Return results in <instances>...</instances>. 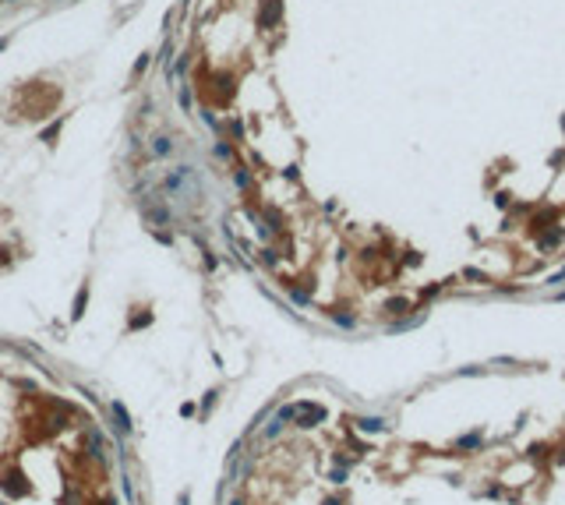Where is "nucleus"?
<instances>
[{
	"label": "nucleus",
	"mask_w": 565,
	"mask_h": 505,
	"mask_svg": "<svg viewBox=\"0 0 565 505\" xmlns=\"http://www.w3.org/2000/svg\"><path fill=\"white\" fill-rule=\"evenodd\" d=\"M318 420H325V406H314V403H300L297 406V424L300 427H314Z\"/></svg>",
	"instance_id": "obj_1"
},
{
	"label": "nucleus",
	"mask_w": 565,
	"mask_h": 505,
	"mask_svg": "<svg viewBox=\"0 0 565 505\" xmlns=\"http://www.w3.org/2000/svg\"><path fill=\"white\" fill-rule=\"evenodd\" d=\"M0 484H4V491H11V495H25L28 491V484H25V474H18V470H11L4 481H0Z\"/></svg>",
	"instance_id": "obj_2"
},
{
	"label": "nucleus",
	"mask_w": 565,
	"mask_h": 505,
	"mask_svg": "<svg viewBox=\"0 0 565 505\" xmlns=\"http://www.w3.org/2000/svg\"><path fill=\"white\" fill-rule=\"evenodd\" d=\"M279 14H282V4H279V0H265V4H262V25L269 28L272 21H279Z\"/></svg>",
	"instance_id": "obj_3"
},
{
	"label": "nucleus",
	"mask_w": 565,
	"mask_h": 505,
	"mask_svg": "<svg viewBox=\"0 0 565 505\" xmlns=\"http://www.w3.org/2000/svg\"><path fill=\"white\" fill-rule=\"evenodd\" d=\"M113 417H117V427H120V431H131V417H128L124 403H113Z\"/></svg>",
	"instance_id": "obj_4"
},
{
	"label": "nucleus",
	"mask_w": 565,
	"mask_h": 505,
	"mask_svg": "<svg viewBox=\"0 0 565 505\" xmlns=\"http://www.w3.org/2000/svg\"><path fill=\"white\" fill-rule=\"evenodd\" d=\"M357 427H360V431H385V420H378V417H360Z\"/></svg>",
	"instance_id": "obj_5"
},
{
	"label": "nucleus",
	"mask_w": 565,
	"mask_h": 505,
	"mask_svg": "<svg viewBox=\"0 0 565 505\" xmlns=\"http://www.w3.org/2000/svg\"><path fill=\"white\" fill-rule=\"evenodd\" d=\"M170 148H173L170 138H152V152H155V155H170Z\"/></svg>",
	"instance_id": "obj_6"
},
{
	"label": "nucleus",
	"mask_w": 565,
	"mask_h": 505,
	"mask_svg": "<svg viewBox=\"0 0 565 505\" xmlns=\"http://www.w3.org/2000/svg\"><path fill=\"white\" fill-rule=\"evenodd\" d=\"M85 300H89V290H82V293H78V300H74V311H71L74 318H82V315H85Z\"/></svg>",
	"instance_id": "obj_7"
},
{
	"label": "nucleus",
	"mask_w": 565,
	"mask_h": 505,
	"mask_svg": "<svg viewBox=\"0 0 565 505\" xmlns=\"http://www.w3.org/2000/svg\"><path fill=\"white\" fill-rule=\"evenodd\" d=\"M562 237H565V230H555V233H548V237H541V248H555Z\"/></svg>",
	"instance_id": "obj_8"
},
{
	"label": "nucleus",
	"mask_w": 565,
	"mask_h": 505,
	"mask_svg": "<svg viewBox=\"0 0 565 505\" xmlns=\"http://www.w3.org/2000/svg\"><path fill=\"white\" fill-rule=\"evenodd\" d=\"M57 134H60V121H57V124H53V127H50V131H43V141H53V138H57Z\"/></svg>",
	"instance_id": "obj_9"
},
{
	"label": "nucleus",
	"mask_w": 565,
	"mask_h": 505,
	"mask_svg": "<svg viewBox=\"0 0 565 505\" xmlns=\"http://www.w3.org/2000/svg\"><path fill=\"white\" fill-rule=\"evenodd\" d=\"M389 311H392V315H399V311H407V300H392V304H389Z\"/></svg>",
	"instance_id": "obj_10"
},
{
	"label": "nucleus",
	"mask_w": 565,
	"mask_h": 505,
	"mask_svg": "<svg viewBox=\"0 0 565 505\" xmlns=\"http://www.w3.org/2000/svg\"><path fill=\"white\" fill-rule=\"evenodd\" d=\"M216 155H219V159H230V145L219 141V145H216Z\"/></svg>",
	"instance_id": "obj_11"
},
{
	"label": "nucleus",
	"mask_w": 565,
	"mask_h": 505,
	"mask_svg": "<svg viewBox=\"0 0 565 505\" xmlns=\"http://www.w3.org/2000/svg\"><path fill=\"white\" fill-rule=\"evenodd\" d=\"M477 442H480L477 435H466V438H459V445H463V449H470V445H477Z\"/></svg>",
	"instance_id": "obj_12"
},
{
	"label": "nucleus",
	"mask_w": 565,
	"mask_h": 505,
	"mask_svg": "<svg viewBox=\"0 0 565 505\" xmlns=\"http://www.w3.org/2000/svg\"><path fill=\"white\" fill-rule=\"evenodd\" d=\"M325 505H339V502H336V498H329V502H325Z\"/></svg>",
	"instance_id": "obj_13"
},
{
	"label": "nucleus",
	"mask_w": 565,
	"mask_h": 505,
	"mask_svg": "<svg viewBox=\"0 0 565 505\" xmlns=\"http://www.w3.org/2000/svg\"><path fill=\"white\" fill-rule=\"evenodd\" d=\"M233 505H244V502H233Z\"/></svg>",
	"instance_id": "obj_14"
},
{
	"label": "nucleus",
	"mask_w": 565,
	"mask_h": 505,
	"mask_svg": "<svg viewBox=\"0 0 565 505\" xmlns=\"http://www.w3.org/2000/svg\"><path fill=\"white\" fill-rule=\"evenodd\" d=\"M7 4H11V0H7Z\"/></svg>",
	"instance_id": "obj_15"
},
{
	"label": "nucleus",
	"mask_w": 565,
	"mask_h": 505,
	"mask_svg": "<svg viewBox=\"0 0 565 505\" xmlns=\"http://www.w3.org/2000/svg\"><path fill=\"white\" fill-rule=\"evenodd\" d=\"M0 505H4V502H0Z\"/></svg>",
	"instance_id": "obj_16"
}]
</instances>
